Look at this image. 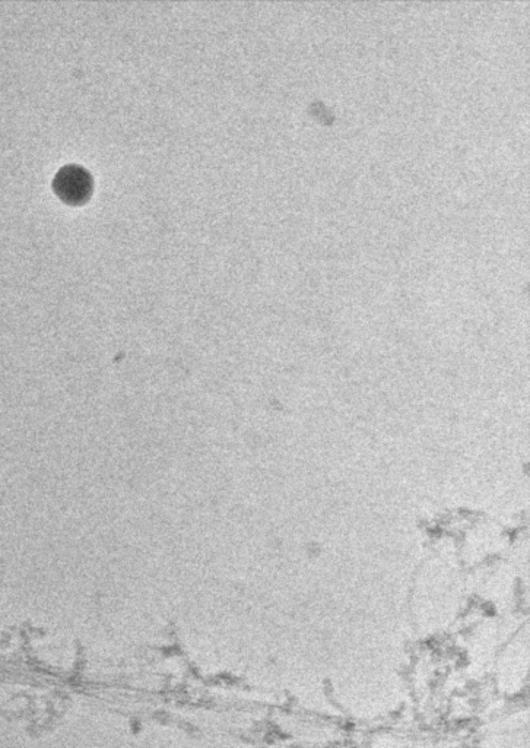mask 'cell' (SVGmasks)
<instances>
[{
	"label": "cell",
	"instance_id": "obj_1",
	"mask_svg": "<svg viewBox=\"0 0 530 748\" xmlns=\"http://www.w3.org/2000/svg\"><path fill=\"white\" fill-rule=\"evenodd\" d=\"M91 174L82 167L65 166L57 171L55 180H53V190L63 202L71 205L84 204L90 199L92 193Z\"/></svg>",
	"mask_w": 530,
	"mask_h": 748
}]
</instances>
